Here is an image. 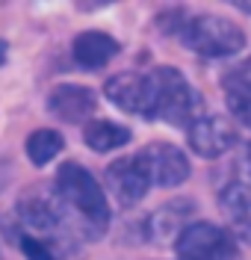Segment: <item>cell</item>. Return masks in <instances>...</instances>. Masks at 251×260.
<instances>
[{"label":"cell","mask_w":251,"mask_h":260,"mask_svg":"<svg viewBox=\"0 0 251 260\" xmlns=\"http://www.w3.org/2000/svg\"><path fill=\"white\" fill-rule=\"evenodd\" d=\"M53 192L62 204L68 231L74 240H98L110 228V201L95 175L80 166V162L68 160L59 166L56 180H53Z\"/></svg>","instance_id":"cell-1"},{"label":"cell","mask_w":251,"mask_h":260,"mask_svg":"<svg viewBox=\"0 0 251 260\" xmlns=\"http://www.w3.org/2000/svg\"><path fill=\"white\" fill-rule=\"evenodd\" d=\"M201 115V95L192 83L171 65H160L148 74V113L151 121L171 127H189Z\"/></svg>","instance_id":"cell-2"},{"label":"cell","mask_w":251,"mask_h":260,"mask_svg":"<svg viewBox=\"0 0 251 260\" xmlns=\"http://www.w3.org/2000/svg\"><path fill=\"white\" fill-rule=\"evenodd\" d=\"M184 45L201 59H228L245 50V32L231 18L198 15L184 24Z\"/></svg>","instance_id":"cell-3"},{"label":"cell","mask_w":251,"mask_h":260,"mask_svg":"<svg viewBox=\"0 0 251 260\" xmlns=\"http://www.w3.org/2000/svg\"><path fill=\"white\" fill-rule=\"evenodd\" d=\"M177 260H239L236 237L213 222H189L174 240Z\"/></svg>","instance_id":"cell-4"},{"label":"cell","mask_w":251,"mask_h":260,"mask_svg":"<svg viewBox=\"0 0 251 260\" xmlns=\"http://www.w3.org/2000/svg\"><path fill=\"white\" fill-rule=\"evenodd\" d=\"M186 139L198 157L216 160V157H225L239 142V133H236V124L228 121L225 115H198L186 127Z\"/></svg>","instance_id":"cell-5"},{"label":"cell","mask_w":251,"mask_h":260,"mask_svg":"<svg viewBox=\"0 0 251 260\" xmlns=\"http://www.w3.org/2000/svg\"><path fill=\"white\" fill-rule=\"evenodd\" d=\"M139 160L145 166V175H148L151 186L171 189V186H181L192 175L186 154L177 145H171V142H151L145 151H139Z\"/></svg>","instance_id":"cell-6"},{"label":"cell","mask_w":251,"mask_h":260,"mask_svg":"<svg viewBox=\"0 0 251 260\" xmlns=\"http://www.w3.org/2000/svg\"><path fill=\"white\" fill-rule=\"evenodd\" d=\"M106 189L121 207H133L145 198V192L151 189V180L145 175V166L139 160V154L118 157L116 162L106 166Z\"/></svg>","instance_id":"cell-7"},{"label":"cell","mask_w":251,"mask_h":260,"mask_svg":"<svg viewBox=\"0 0 251 260\" xmlns=\"http://www.w3.org/2000/svg\"><path fill=\"white\" fill-rule=\"evenodd\" d=\"M95 110H98V98L89 86L59 83L48 95V113L59 121H65V124H83Z\"/></svg>","instance_id":"cell-8"},{"label":"cell","mask_w":251,"mask_h":260,"mask_svg":"<svg viewBox=\"0 0 251 260\" xmlns=\"http://www.w3.org/2000/svg\"><path fill=\"white\" fill-rule=\"evenodd\" d=\"M219 210L228 222V231L236 243L251 245V183L234 180L219 192Z\"/></svg>","instance_id":"cell-9"},{"label":"cell","mask_w":251,"mask_h":260,"mask_svg":"<svg viewBox=\"0 0 251 260\" xmlns=\"http://www.w3.org/2000/svg\"><path fill=\"white\" fill-rule=\"evenodd\" d=\"M103 95L110 98L121 113L145 118V113H148V74H136V71L113 74L103 83Z\"/></svg>","instance_id":"cell-10"},{"label":"cell","mask_w":251,"mask_h":260,"mask_svg":"<svg viewBox=\"0 0 251 260\" xmlns=\"http://www.w3.org/2000/svg\"><path fill=\"white\" fill-rule=\"evenodd\" d=\"M192 210H195V204L189 198L168 201L166 207H160L157 213H151L145 219V237L154 240V243H174L181 237V231L189 225Z\"/></svg>","instance_id":"cell-11"},{"label":"cell","mask_w":251,"mask_h":260,"mask_svg":"<svg viewBox=\"0 0 251 260\" xmlns=\"http://www.w3.org/2000/svg\"><path fill=\"white\" fill-rule=\"evenodd\" d=\"M118 50H121L118 39H113L103 30H83L71 45L74 62L83 65V68H103L106 62H113L118 56Z\"/></svg>","instance_id":"cell-12"},{"label":"cell","mask_w":251,"mask_h":260,"mask_svg":"<svg viewBox=\"0 0 251 260\" xmlns=\"http://www.w3.org/2000/svg\"><path fill=\"white\" fill-rule=\"evenodd\" d=\"M130 127H124V124H118V121H106V118H100V121H89L83 127V142L92 151H98V154H106V151H116V148H124L130 142Z\"/></svg>","instance_id":"cell-13"},{"label":"cell","mask_w":251,"mask_h":260,"mask_svg":"<svg viewBox=\"0 0 251 260\" xmlns=\"http://www.w3.org/2000/svg\"><path fill=\"white\" fill-rule=\"evenodd\" d=\"M62 148H65V139H62V133H59V130L42 127V130H35V133L27 136L24 151H27V160L42 169V166H48L50 160H56Z\"/></svg>","instance_id":"cell-14"},{"label":"cell","mask_w":251,"mask_h":260,"mask_svg":"<svg viewBox=\"0 0 251 260\" xmlns=\"http://www.w3.org/2000/svg\"><path fill=\"white\" fill-rule=\"evenodd\" d=\"M222 86H225V98H228L231 113L248 107L251 104V56L242 59V62H236L234 68L225 74Z\"/></svg>","instance_id":"cell-15"},{"label":"cell","mask_w":251,"mask_h":260,"mask_svg":"<svg viewBox=\"0 0 251 260\" xmlns=\"http://www.w3.org/2000/svg\"><path fill=\"white\" fill-rule=\"evenodd\" d=\"M21 251L27 254V260H62V248L45 243V240H35L21 234Z\"/></svg>","instance_id":"cell-16"},{"label":"cell","mask_w":251,"mask_h":260,"mask_svg":"<svg viewBox=\"0 0 251 260\" xmlns=\"http://www.w3.org/2000/svg\"><path fill=\"white\" fill-rule=\"evenodd\" d=\"M236 121H239V124H245V127H251V104L248 107H242V110H236Z\"/></svg>","instance_id":"cell-17"},{"label":"cell","mask_w":251,"mask_h":260,"mask_svg":"<svg viewBox=\"0 0 251 260\" xmlns=\"http://www.w3.org/2000/svg\"><path fill=\"white\" fill-rule=\"evenodd\" d=\"M234 6H236V9H242V12H248V15H251V3H245V0H236Z\"/></svg>","instance_id":"cell-18"},{"label":"cell","mask_w":251,"mask_h":260,"mask_svg":"<svg viewBox=\"0 0 251 260\" xmlns=\"http://www.w3.org/2000/svg\"><path fill=\"white\" fill-rule=\"evenodd\" d=\"M6 53H9V48H6V42H0V65L6 62Z\"/></svg>","instance_id":"cell-19"},{"label":"cell","mask_w":251,"mask_h":260,"mask_svg":"<svg viewBox=\"0 0 251 260\" xmlns=\"http://www.w3.org/2000/svg\"><path fill=\"white\" fill-rule=\"evenodd\" d=\"M248 172H251V148H248Z\"/></svg>","instance_id":"cell-20"}]
</instances>
